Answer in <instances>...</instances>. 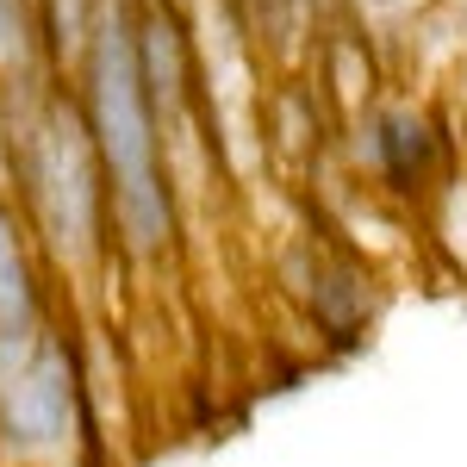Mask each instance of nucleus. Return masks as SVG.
<instances>
[{
  "label": "nucleus",
  "mask_w": 467,
  "mask_h": 467,
  "mask_svg": "<svg viewBox=\"0 0 467 467\" xmlns=\"http://www.w3.org/2000/svg\"><path fill=\"white\" fill-rule=\"evenodd\" d=\"M75 107L88 119V138L107 175V213H112V255L131 268L169 262L181 237V200L169 181L162 119L150 100L144 57H138V13L125 0H100L88 44L75 57Z\"/></svg>",
  "instance_id": "obj_1"
},
{
  "label": "nucleus",
  "mask_w": 467,
  "mask_h": 467,
  "mask_svg": "<svg viewBox=\"0 0 467 467\" xmlns=\"http://www.w3.org/2000/svg\"><path fill=\"white\" fill-rule=\"evenodd\" d=\"M0 162L6 200L19 206L44 262L69 281H88L112 255V213L88 119L69 88H50V75H37L0 94Z\"/></svg>",
  "instance_id": "obj_2"
},
{
  "label": "nucleus",
  "mask_w": 467,
  "mask_h": 467,
  "mask_svg": "<svg viewBox=\"0 0 467 467\" xmlns=\"http://www.w3.org/2000/svg\"><path fill=\"white\" fill-rule=\"evenodd\" d=\"M94 431V393L75 343L44 324L0 343V467H75Z\"/></svg>",
  "instance_id": "obj_3"
},
{
  "label": "nucleus",
  "mask_w": 467,
  "mask_h": 467,
  "mask_svg": "<svg viewBox=\"0 0 467 467\" xmlns=\"http://www.w3.org/2000/svg\"><path fill=\"white\" fill-rule=\"evenodd\" d=\"M50 318V262L26 231L19 206L0 193V343L37 337Z\"/></svg>",
  "instance_id": "obj_4"
},
{
  "label": "nucleus",
  "mask_w": 467,
  "mask_h": 467,
  "mask_svg": "<svg viewBox=\"0 0 467 467\" xmlns=\"http://www.w3.org/2000/svg\"><path fill=\"white\" fill-rule=\"evenodd\" d=\"M368 162L380 187L418 193L436 169V131L418 107H374L368 112Z\"/></svg>",
  "instance_id": "obj_5"
},
{
  "label": "nucleus",
  "mask_w": 467,
  "mask_h": 467,
  "mask_svg": "<svg viewBox=\"0 0 467 467\" xmlns=\"http://www.w3.org/2000/svg\"><path fill=\"white\" fill-rule=\"evenodd\" d=\"M44 57H50V37H44L37 0H0V94L50 75Z\"/></svg>",
  "instance_id": "obj_6"
},
{
  "label": "nucleus",
  "mask_w": 467,
  "mask_h": 467,
  "mask_svg": "<svg viewBox=\"0 0 467 467\" xmlns=\"http://www.w3.org/2000/svg\"><path fill=\"white\" fill-rule=\"evenodd\" d=\"M462 88H467V0H462Z\"/></svg>",
  "instance_id": "obj_7"
},
{
  "label": "nucleus",
  "mask_w": 467,
  "mask_h": 467,
  "mask_svg": "<svg viewBox=\"0 0 467 467\" xmlns=\"http://www.w3.org/2000/svg\"><path fill=\"white\" fill-rule=\"evenodd\" d=\"M380 6H393V0H368V13H380Z\"/></svg>",
  "instance_id": "obj_8"
}]
</instances>
